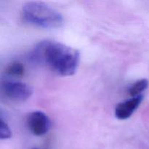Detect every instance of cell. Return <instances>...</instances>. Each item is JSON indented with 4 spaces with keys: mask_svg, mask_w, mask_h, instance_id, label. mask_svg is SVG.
I'll list each match as a JSON object with an SVG mask.
<instances>
[{
    "mask_svg": "<svg viewBox=\"0 0 149 149\" xmlns=\"http://www.w3.org/2000/svg\"><path fill=\"white\" fill-rule=\"evenodd\" d=\"M148 79H142L138 80L136 82L132 84L130 87L128 93H129V94L131 96H132V97H137V96L141 95L142 93L148 88Z\"/></svg>",
    "mask_w": 149,
    "mask_h": 149,
    "instance_id": "cell-6",
    "label": "cell"
},
{
    "mask_svg": "<svg viewBox=\"0 0 149 149\" xmlns=\"http://www.w3.org/2000/svg\"><path fill=\"white\" fill-rule=\"evenodd\" d=\"M5 72L10 77H20L23 76L25 72L24 65L20 62H13L6 68Z\"/></svg>",
    "mask_w": 149,
    "mask_h": 149,
    "instance_id": "cell-7",
    "label": "cell"
},
{
    "mask_svg": "<svg viewBox=\"0 0 149 149\" xmlns=\"http://www.w3.org/2000/svg\"><path fill=\"white\" fill-rule=\"evenodd\" d=\"M21 15L26 23L43 29H58L63 24V17L58 10L40 1L26 3Z\"/></svg>",
    "mask_w": 149,
    "mask_h": 149,
    "instance_id": "cell-2",
    "label": "cell"
},
{
    "mask_svg": "<svg viewBox=\"0 0 149 149\" xmlns=\"http://www.w3.org/2000/svg\"><path fill=\"white\" fill-rule=\"evenodd\" d=\"M29 59L32 63L47 67L58 75L68 77L77 71L80 53L77 49L61 42L44 40L31 49Z\"/></svg>",
    "mask_w": 149,
    "mask_h": 149,
    "instance_id": "cell-1",
    "label": "cell"
},
{
    "mask_svg": "<svg viewBox=\"0 0 149 149\" xmlns=\"http://www.w3.org/2000/svg\"><path fill=\"white\" fill-rule=\"evenodd\" d=\"M12 132L10 127L4 121L2 118H1V126H0V138L1 140L9 139L11 138Z\"/></svg>",
    "mask_w": 149,
    "mask_h": 149,
    "instance_id": "cell-8",
    "label": "cell"
},
{
    "mask_svg": "<svg viewBox=\"0 0 149 149\" xmlns=\"http://www.w3.org/2000/svg\"><path fill=\"white\" fill-rule=\"evenodd\" d=\"M143 99V95H141L119 103L115 109L116 117L121 120L129 119L139 107Z\"/></svg>",
    "mask_w": 149,
    "mask_h": 149,
    "instance_id": "cell-5",
    "label": "cell"
},
{
    "mask_svg": "<svg viewBox=\"0 0 149 149\" xmlns=\"http://www.w3.org/2000/svg\"><path fill=\"white\" fill-rule=\"evenodd\" d=\"M28 127L31 133L36 136H42L47 133L51 127V122L44 112L33 111L29 114L27 119Z\"/></svg>",
    "mask_w": 149,
    "mask_h": 149,
    "instance_id": "cell-4",
    "label": "cell"
},
{
    "mask_svg": "<svg viewBox=\"0 0 149 149\" xmlns=\"http://www.w3.org/2000/svg\"><path fill=\"white\" fill-rule=\"evenodd\" d=\"M33 149H39V148H33Z\"/></svg>",
    "mask_w": 149,
    "mask_h": 149,
    "instance_id": "cell-9",
    "label": "cell"
},
{
    "mask_svg": "<svg viewBox=\"0 0 149 149\" xmlns=\"http://www.w3.org/2000/svg\"><path fill=\"white\" fill-rule=\"evenodd\" d=\"M1 90L6 97L17 102L27 100L33 94V90L31 86L25 82L15 80H4L1 82Z\"/></svg>",
    "mask_w": 149,
    "mask_h": 149,
    "instance_id": "cell-3",
    "label": "cell"
}]
</instances>
